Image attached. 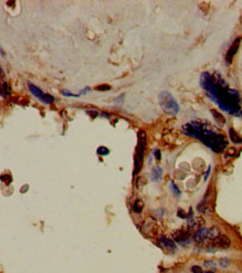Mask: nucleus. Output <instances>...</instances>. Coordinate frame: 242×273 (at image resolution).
I'll return each instance as SVG.
<instances>
[{
    "label": "nucleus",
    "instance_id": "4468645a",
    "mask_svg": "<svg viewBox=\"0 0 242 273\" xmlns=\"http://www.w3.org/2000/svg\"><path fill=\"white\" fill-rule=\"evenodd\" d=\"M143 208H144V203L141 199L136 201L134 203V205H133V210L135 213H141L143 210Z\"/></svg>",
    "mask_w": 242,
    "mask_h": 273
},
{
    "label": "nucleus",
    "instance_id": "b1692460",
    "mask_svg": "<svg viewBox=\"0 0 242 273\" xmlns=\"http://www.w3.org/2000/svg\"><path fill=\"white\" fill-rule=\"evenodd\" d=\"M63 94H64L65 96H78V95H76V94H73V93H70V92L67 91V90H63Z\"/></svg>",
    "mask_w": 242,
    "mask_h": 273
},
{
    "label": "nucleus",
    "instance_id": "9d476101",
    "mask_svg": "<svg viewBox=\"0 0 242 273\" xmlns=\"http://www.w3.org/2000/svg\"><path fill=\"white\" fill-rule=\"evenodd\" d=\"M162 174H163V170L162 168L159 167V166H156V167L153 168V170H152V174H151V178L153 181H157L161 179L162 177Z\"/></svg>",
    "mask_w": 242,
    "mask_h": 273
},
{
    "label": "nucleus",
    "instance_id": "412c9836",
    "mask_svg": "<svg viewBox=\"0 0 242 273\" xmlns=\"http://www.w3.org/2000/svg\"><path fill=\"white\" fill-rule=\"evenodd\" d=\"M142 181H143V184H145V178H142V177L137 178V180H136V187L137 188H142V187L144 186V185H142Z\"/></svg>",
    "mask_w": 242,
    "mask_h": 273
},
{
    "label": "nucleus",
    "instance_id": "a211bd4d",
    "mask_svg": "<svg viewBox=\"0 0 242 273\" xmlns=\"http://www.w3.org/2000/svg\"><path fill=\"white\" fill-rule=\"evenodd\" d=\"M108 149L106 148V147H99L98 149H97V153L98 155H102V156H106V155H108Z\"/></svg>",
    "mask_w": 242,
    "mask_h": 273
},
{
    "label": "nucleus",
    "instance_id": "c85d7f7f",
    "mask_svg": "<svg viewBox=\"0 0 242 273\" xmlns=\"http://www.w3.org/2000/svg\"><path fill=\"white\" fill-rule=\"evenodd\" d=\"M204 273H213V272H211V271H208V272H204Z\"/></svg>",
    "mask_w": 242,
    "mask_h": 273
},
{
    "label": "nucleus",
    "instance_id": "ddd939ff",
    "mask_svg": "<svg viewBox=\"0 0 242 273\" xmlns=\"http://www.w3.org/2000/svg\"><path fill=\"white\" fill-rule=\"evenodd\" d=\"M221 234H220V230L218 227H212L211 230H209V235L208 237L210 239H216L218 236H220Z\"/></svg>",
    "mask_w": 242,
    "mask_h": 273
},
{
    "label": "nucleus",
    "instance_id": "cd10ccee",
    "mask_svg": "<svg viewBox=\"0 0 242 273\" xmlns=\"http://www.w3.org/2000/svg\"><path fill=\"white\" fill-rule=\"evenodd\" d=\"M210 170H211V166H210V167H209L208 171H206V175H205V177H204V179H205V180H206V179H208V177H209V174H210Z\"/></svg>",
    "mask_w": 242,
    "mask_h": 273
},
{
    "label": "nucleus",
    "instance_id": "6ab92c4d",
    "mask_svg": "<svg viewBox=\"0 0 242 273\" xmlns=\"http://www.w3.org/2000/svg\"><path fill=\"white\" fill-rule=\"evenodd\" d=\"M219 264L221 268H228L229 264H230V261H229L228 259H222V260H220Z\"/></svg>",
    "mask_w": 242,
    "mask_h": 273
},
{
    "label": "nucleus",
    "instance_id": "423d86ee",
    "mask_svg": "<svg viewBox=\"0 0 242 273\" xmlns=\"http://www.w3.org/2000/svg\"><path fill=\"white\" fill-rule=\"evenodd\" d=\"M240 42H241V38H237L234 42H233V44L230 46V48H229V50H228V53H227V62L228 63H230V62L232 61L233 56L237 54L238 48H239V45H240Z\"/></svg>",
    "mask_w": 242,
    "mask_h": 273
},
{
    "label": "nucleus",
    "instance_id": "f03ea898",
    "mask_svg": "<svg viewBox=\"0 0 242 273\" xmlns=\"http://www.w3.org/2000/svg\"><path fill=\"white\" fill-rule=\"evenodd\" d=\"M183 132L190 136L199 139L205 146H208L209 148H211L213 151L218 152V153L223 151L228 144L223 136L216 133L211 130L204 129V127L201 123L195 121H192L188 124L183 125Z\"/></svg>",
    "mask_w": 242,
    "mask_h": 273
},
{
    "label": "nucleus",
    "instance_id": "1a4fd4ad",
    "mask_svg": "<svg viewBox=\"0 0 242 273\" xmlns=\"http://www.w3.org/2000/svg\"><path fill=\"white\" fill-rule=\"evenodd\" d=\"M211 113H212L213 118H214V120H216V122L218 123V124L221 125V127L225 124V118H224L223 115H222V113L218 112V111L214 110V109H212V110H211Z\"/></svg>",
    "mask_w": 242,
    "mask_h": 273
},
{
    "label": "nucleus",
    "instance_id": "20e7f679",
    "mask_svg": "<svg viewBox=\"0 0 242 273\" xmlns=\"http://www.w3.org/2000/svg\"><path fill=\"white\" fill-rule=\"evenodd\" d=\"M145 147H146V132L143 131V130H141L138 132V149H137V157L135 159V171H134V174H137L138 170L141 169Z\"/></svg>",
    "mask_w": 242,
    "mask_h": 273
},
{
    "label": "nucleus",
    "instance_id": "bb28decb",
    "mask_svg": "<svg viewBox=\"0 0 242 273\" xmlns=\"http://www.w3.org/2000/svg\"><path fill=\"white\" fill-rule=\"evenodd\" d=\"M233 155H235V149L234 148H230L229 150H228V153H227L225 157H228V156H233Z\"/></svg>",
    "mask_w": 242,
    "mask_h": 273
},
{
    "label": "nucleus",
    "instance_id": "f3484780",
    "mask_svg": "<svg viewBox=\"0 0 242 273\" xmlns=\"http://www.w3.org/2000/svg\"><path fill=\"white\" fill-rule=\"evenodd\" d=\"M171 189H172V191H173V194L175 195V196H178V197H180L181 196V191H180V189H178V187L175 186V184H174L173 181H171Z\"/></svg>",
    "mask_w": 242,
    "mask_h": 273
},
{
    "label": "nucleus",
    "instance_id": "5701e85b",
    "mask_svg": "<svg viewBox=\"0 0 242 273\" xmlns=\"http://www.w3.org/2000/svg\"><path fill=\"white\" fill-rule=\"evenodd\" d=\"M96 88H97V90H98V91H103V90H104V91H107V90H110V85H98V86L96 87Z\"/></svg>",
    "mask_w": 242,
    "mask_h": 273
},
{
    "label": "nucleus",
    "instance_id": "9b49d317",
    "mask_svg": "<svg viewBox=\"0 0 242 273\" xmlns=\"http://www.w3.org/2000/svg\"><path fill=\"white\" fill-rule=\"evenodd\" d=\"M229 136H230V140L233 142V143H242V138L240 136H239L238 133L235 132L234 129H232L231 128L230 130H229Z\"/></svg>",
    "mask_w": 242,
    "mask_h": 273
},
{
    "label": "nucleus",
    "instance_id": "dca6fc26",
    "mask_svg": "<svg viewBox=\"0 0 242 273\" xmlns=\"http://www.w3.org/2000/svg\"><path fill=\"white\" fill-rule=\"evenodd\" d=\"M10 94V90H9V86H8L7 83H4L2 84V86H1V95L2 96H9Z\"/></svg>",
    "mask_w": 242,
    "mask_h": 273
},
{
    "label": "nucleus",
    "instance_id": "39448f33",
    "mask_svg": "<svg viewBox=\"0 0 242 273\" xmlns=\"http://www.w3.org/2000/svg\"><path fill=\"white\" fill-rule=\"evenodd\" d=\"M211 245L214 246L216 249H228L230 246V239H228V236L225 235H220L216 239H212Z\"/></svg>",
    "mask_w": 242,
    "mask_h": 273
},
{
    "label": "nucleus",
    "instance_id": "aec40b11",
    "mask_svg": "<svg viewBox=\"0 0 242 273\" xmlns=\"http://www.w3.org/2000/svg\"><path fill=\"white\" fill-rule=\"evenodd\" d=\"M191 271H192L193 273H203L202 268L199 265H193L192 268H191Z\"/></svg>",
    "mask_w": 242,
    "mask_h": 273
},
{
    "label": "nucleus",
    "instance_id": "a878e982",
    "mask_svg": "<svg viewBox=\"0 0 242 273\" xmlns=\"http://www.w3.org/2000/svg\"><path fill=\"white\" fill-rule=\"evenodd\" d=\"M154 155H155V159L156 160H161V151L160 150H154Z\"/></svg>",
    "mask_w": 242,
    "mask_h": 273
},
{
    "label": "nucleus",
    "instance_id": "0eeeda50",
    "mask_svg": "<svg viewBox=\"0 0 242 273\" xmlns=\"http://www.w3.org/2000/svg\"><path fill=\"white\" fill-rule=\"evenodd\" d=\"M209 235V228L206 227H201L197 230V232L194 234V241L197 243L204 242L205 239H208Z\"/></svg>",
    "mask_w": 242,
    "mask_h": 273
},
{
    "label": "nucleus",
    "instance_id": "4be33fe9",
    "mask_svg": "<svg viewBox=\"0 0 242 273\" xmlns=\"http://www.w3.org/2000/svg\"><path fill=\"white\" fill-rule=\"evenodd\" d=\"M204 265L208 266V268H212V269H214V268H216V262L214 261H205Z\"/></svg>",
    "mask_w": 242,
    "mask_h": 273
},
{
    "label": "nucleus",
    "instance_id": "7ed1b4c3",
    "mask_svg": "<svg viewBox=\"0 0 242 273\" xmlns=\"http://www.w3.org/2000/svg\"><path fill=\"white\" fill-rule=\"evenodd\" d=\"M159 103L164 112L169 114H176L180 110L178 102L174 100L171 93L166 91H162L159 95Z\"/></svg>",
    "mask_w": 242,
    "mask_h": 273
},
{
    "label": "nucleus",
    "instance_id": "6e6552de",
    "mask_svg": "<svg viewBox=\"0 0 242 273\" xmlns=\"http://www.w3.org/2000/svg\"><path fill=\"white\" fill-rule=\"evenodd\" d=\"M160 243H161L167 251H170V252H173V251L176 250L175 243H174L171 239H167L165 236H161V237H160Z\"/></svg>",
    "mask_w": 242,
    "mask_h": 273
},
{
    "label": "nucleus",
    "instance_id": "f8f14e48",
    "mask_svg": "<svg viewBox=\"0 0 242 273\" xmlns=\"http://www.w3.org/2000/svg\"><path fill=\"white\" fill-rule=\"evenodd\" d=\"M29 90H30V92L33 93V95H35V96L38 98L39 100L42 99V96L45 94L40 88H38L37 86H35L34 84H29Z\"/></svg>",
    "mask_w": 242,
    "mask_h": 273
},
{
    "label": "nucleus",
    "instance_id": "393cba45",
    "mask_svg": "<svg viewBox=\"0 0 242 273\" xmlns=\"http://www.w3.org/2000/svg\"><path fill=\"white\" fill-rule=\"evenodd\" d=\"M87 114H89V115H92V117H93V118H94V117H97V115H98V112H97V111H93V110H89V111H87L86 112Z\"/></svg>",
    "mask_w": 242,
    "mask_h": 273
},
{
    "label": "nucleus",
    "instance_id": "f257e3e1",
    "mask_svg": "<svg viewBox=\"0 0 242 273\" xmlns=\"http://www.w3.org/2000/svg\"><path fill=\"white\" fill-rule=\"evenodd\" d=\"M201 86L205 88L208 95L211 98L223 111L234 114L240 109V94L234 90L227 87L223 81L216 80L214 76L209 73H203L201 75Z\"/></svg>",
    "mask_w": 242,
    "mask_h": 273
},
{
    "label": "nucleus",
    "instance_id": "2eb2a0df",
    "mask_svg": "<svg viewBox=\"0 0 242 273\" xmlns=\"http://www.w3.org/2000/svg\"><path fill=\"white\" fill-rule=\"evenodd\" d=\"M40 101L44 102V103H46V104H50V103H53L54 101H55V98L51 96V95H49V94H44L42 96Z\"/></svg>",
    "mask_w": 242,
    "mask_h": 273
}]
</instances>
